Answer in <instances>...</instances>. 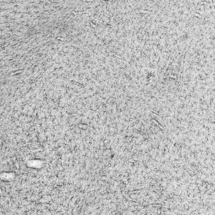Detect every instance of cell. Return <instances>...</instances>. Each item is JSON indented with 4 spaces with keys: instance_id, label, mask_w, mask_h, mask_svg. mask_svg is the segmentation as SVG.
<instances>
[{
    "instance_id": "1",
    "label": "cell",
    "mask_w": 215,
    "mask_h": 215,
    "mask_svg": "<svg viewBox=\"0 0 215 215\" xmlns=\"http://www.w3.org/2000/svg\"><path fill=\"white\" fill-rule=\"evenodd\" d=\"M43 165V162L40 160H32L28 161L27 166L30 168L34 169H39L41 168Z\"/></svg>"
},
{
    "instance_id": "2",
    "label": "cell",
    "mask_w": 215,
    "mask_h": 215,
    "mask_svg": "<svg viewBox=\"0 0 215 215\" xmlns=\"http://www.w3.org/2000/svg\"><path fill=\"white\" fill-rule=\"evenodd\" d=\"M15 174L13 172H6L1 174L2 180L5 181H11L15 178Z\"/></svg>"
}]
</instances>
